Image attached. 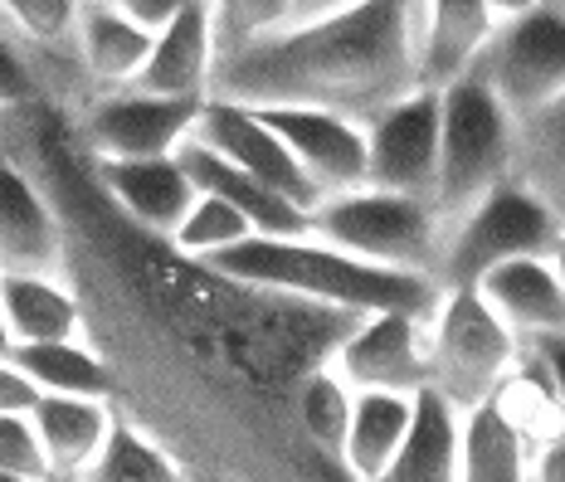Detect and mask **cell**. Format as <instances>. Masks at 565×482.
Masks as SVG:
<instances>
[{
	"instance_id": "16",
	"label": "cell",
	"mask_w": 565,
	"mask_h": 482,
	"mask_svg": "<svg viewBox=\"0 0 565 482\" xmlns=\"http://www.w3.org/2000/svg\"><path fill=\"white\" fill-rule=\"evenodd\" d=\"M492 308L512 336L561 332L565 326V278L561 258H502L468 283Z\"/></svg>"
},
{
	"instance_id": "33",
	"label": "cell",
	"mask_w": 565,
	"mask_h": 482,
	"mask_svg": "<svg viewBox=\"0 0 565 482\" xmlns=\"http://www.w3.org/2000/svg\"><path fill=\"white\" fill-rule=\"evenodd\" d=\"M103 6H113L117 15H127L132 25H141V30H151L157 34L167 20L175 15L181 6H191V0H103Z\"/></svg>"
},
{
	"instance_id": "27",
	"label": "cell",
	"mask_w": 565,
	"mask_h": 482,
	"mask_svg": "<svg viewBox=\"0 0 565 482\" xmlns=\"http://www.w3.org/2000/svg\"><path fill=\"white\" fill-rule=\"evenodd\" d=\"M347 419H351V385L332 371V356H327L322 366L308 371V381H302V390H298V425L317 453H327L341 463ZM341 473H347V468H341Z\"/></svg>"
},
{
	"instance_id": "37",
	"label": "cell",
	"mask_w": 565,
	"mask_h": 482,
	"mask_svg": "<svg viewBox=\"0 0 565 482\" xmlns=\"http://www.w3.org/2000/svg\"><path fill=\"white\" fill-rule=\"evenodd\" d=\"M337 6H347V0H298V20L322 15V10H337Z\"/></svg>"
},
{
	"instance_id": "34",
	"label": "cell",
	"mask_w": 565,
	"mask_h": 482,
	"mask_svg": "<svg viewBox=\"0 0 565 482\" xmlns=\"http://www.w3.org/2000/svg\"><path fill=\"white\" fill-rule=\"evenodd\" d=\"M526 482H565V439H541L526 458Z\"/></svg>"
},
{
	"instance_id": "29",
	"label": "cell",
	"mask_w": 565,
	"mask_h": 482,
	"mask_svg": "<svg viewBox=\"0 0 565 482\" xmlns=\"http://www.w3.org/2000/svg\"><path fill=\"white\" fill-rule=\"evenodd\" d=\"M244 234H254V229H249V219L230 205V200H220L210 191H195L191 210H185L181 225L167 234V244L175 254H185V258H205V254H220V249H230V244H239Z\"/></svg>"
},
{
	"instance_id": "18",
	"label": "cell",
	"mask_w": 565,
	"mask_h": 482,
	"mask_svg": "<svg viewBox=\"0 0 565 482\" xmlns=\"http://www.w3.org/2000/svg\"><path fill=\"white\" fill-rule=\"evenodd\" d=\"M0 322L10 332V346L84 336V312L68 278L44 268H0Z\"/></svg>"
},
{
	"instance_id": "12",
	"label": "cell",
	"mask_w": 565,
	"mask_h": 482,
	"mask_svg": "<svg viewBox=\"0 0 565 482\" xmlns=\"http://www.w3.org/2000/svg\"><path fill=\"white\" fill-rule=\"evenodd\" d=\"M288 147L298 171L317 185V195L366 185V127L356 117L322 108H254Z\"/></svg>"
},
{
	"instance_id": "35",
	"label": "cell",
	"mask_w": 565,
	"mask_h": 482,
	"mask_svg": "<svg viewBox=\"0 0 565 482\" xmlns=\"http://www.w3.org/2000/svg\"><path fill=\"white\" fill-rule=\"evenodd\" d=\"M34 395H40V390H34L25 375L10 366L6 356H0V409H30Z\"/></svg>"
},
{
	"instance_id": "10",
	"label": "cell",
	"mask_w": 565,
	"mask_h": 482,
	"mask_svg": "<svg viewBox=\"0 0 565 482\" xmlns=\"http://www.w3.org/2000/svg\"><path fill=\"white\" fill-rule=\"evenodd\" d=\"M366 185L434 195L439 171V88H409L366 117Z\"/></svg>"
},
{
	"instance_id": "31",
	"label": "cell",
	"mask_w": 565,
	"mask_h": 482,
	"mask_svg": "<svg viewBox=\"0 0 565 482\" xmlns=\"http://www.w3.org/2000/svg\"><path fill=\"white\" fill-rule=\"evenodd\" d=\"M44 98V84L34 74L30 54L20 50V40L0 25V113H25V108H40Z\"/></svg>"
},
{
	"instance_id": "22",
	"label": "cell",
	"mask_w": 565,
	"mask_h": 482,
	"mask_svg": "<svg viewBox=\"0 0 565 482\" xmlns=\"http://www.w3.org/2000/svg\"><path fill=\"white\" fill-rule=\"evenodd\" d=\"M151 50V30L132 25L127 15H117L103 0H84L74 25V58L88 74L93 88H127L137 78L141 58Z\"/></svg>"
},
{
	"instance_id": "7",
	"label": "cell",
	"mask_w": 565,
	"mask_h": 482,
	"mask_svg": "<svg viewBox=\"0 0 565 482\" xmlns=\"http://www.w3.org/2000/svg\"><path fill=\"white\" fill-rule=\"evenodd\" d=\"M473 74L516 122L541 108H556L565 93V34L556 6H532L522 15L498 20L492 40L473 58Z\"/></svg>"
},
{
	"instance_id": "32",
	"label": "cell",
	"mask_w": 565,
	"mask_h": 482,
	"mask_svg": "<svg viewBox=\"0 0 565 482\" xmlns=\"http://www.w3.org/2000/svg\"><path fill=\"white\" fill-rule=\"evenodd\" d=\"M0 468L6 473H25V478H50V463H44L25 409H0Z\"/></svg>"
},
{
	"instance_id": "28",
	"label": "cell",
	"mask_w": 565,
	"mask_h": 482,
	"mask_svg": "<svg viewBox=\"0 0 565 482\" xmlns=\"http://www.w3.org/2000/svg\"><path fill=\"white\" fill-rule=\"evenodd\" d=\"M205 20L215 58H230L258 40H268V34H278L282 25H292L298 0H205Z\"/></svg>"
},
{
	"instance_id": "40",
	"label": "cell",
	"mask_w": 565,
	"mask_h": 482,
	"mask_svg": "<svg viewBox=\"0 0 565 482\" xmlns=\"http://www.w3.org/2000/svg\"><path fill=\"white\" fill-rule=\"evenodd\" d=\"M0 127H6V113H0Z\"/></svg>"
},
{
	"instance_id": "38",
	"label": "cell",
	"mask_w": 565,
	"mask_h": 482,
	"mask_svg": "<svg viewBox=\"0 0 565 482\" xmlns=\"http://www.w3.org/2000/svg\"><path fill=\"white\" fill-rule=\"evenodd\" d=\"M0 482H50V478H25V473H6V468H0Z\"/></svg>"
},
{
	"instance_id": "39",
	"label": "cell",
	"mask_w": 565,
	"mask_h": 482,
	"mask_svg": "<svg viewBox=\"0 0 565 482\" xmlns=\"http://www.w3.org/2000/svg\"><path fill=\"white\" fill-rule=\"evenodd\" d=\"M10 351V332H6V322H0V356Z\"/></svg>"
},
{
	"instance_id": "3",
	"label": "cell",
	"mask_w": 565,
	"mask_h": 482,
	"mask_svg": "<svg viewBox=\"0 0 565 482\" xmlns=\"http://www.w3.org/2000/svg\"><path fill=\"white\" fill-rule=\"evenodd\" d=\"M308 234L361 264L424 274L439 283L444 219L424 195L381 191V185H351L332 191L308 210Z\"/></svg>"
},
{
	"instance_id": "8",
	"label": "cell",
	"mask_w": 565,
	"mask_h": 482,
	"mask_svg": "<svg viewBox=\"0 0 565 482\" xmlns=\"http://www.w3.org/2000/svg\"><path fill=\"white\" fill-rule=\"evenodd\" d=\"M205 98H161L141 88H103L78 117L88 161L167 157L191 137Z\"/></svg>"
},
{
	"instance_id": "2",
	"label": "cell",
	"mask_w": 565,
	"mask_h": 482,
	"mask_svg": "<svg viewBox=\"0 0 565 482\" xmlns=\"http://www.w3.org/2000/svg\"><path fill=\"white\" fill-rule=\"evenodd\" d=\"M205 268L282 298L317 302L347 317L366 312H429L439 298V283L424 274H399V268L361 264V258L332 249V244L302 234H244L239 244L200 258Z\"/></svg>"
},
{
	"instance_id": "13",
	"label": "cell",
	"mask_w": 565,
	"mask_h": 482,
	"mask_svg": "<svg viewBox=\"0 0 565 482\" xmlns=\"http://www.w3.org/2000/svg\"><path fill=\"white\" fill-rule=\"evenodd\" d=\"M93 167V185L117 205V215L132 219L147 234H167L181 225V215L191 210L195 185L185 175L181 157H127V161H88Z\"/></svg>"
},
{
	"instance_id": "9",
	"label": "cell",
	"mask_w": 565,
	"mask_h": 482,
	"mask_svg": "<svg viewBox=\"0 0 565 482\" xmlns=\"http://www.w3.org/2000/svg\"><path fill=\"white\" fill-rule=\"evenodd\" d=\"M429 312H366L332 346V371L351 390L419 395L429 385Z\"/></svg>"
},
{
	"instance_id": "21",
	"label": "cell",
	"mask_w": 565,
	"mask_h": 482,
	"mask_svg": "<svg viewBox=\"0 0 565 482\" xmlns=\"http://www.w3.org/2000/svg\"><path fill=\"white\" fill-rule=\"evenodd\" d=\"M532 443L492 399L454 415V468L458 482H526Z\"/></svg>"
},
{
	"instance_id": "11",
	"label": "cell",
	"mask_w": 565,
	"mask_h": 482,
	"mask_svg": "<svg viewBox=\"0 0 565 482\" xmlns=\"http://www.w3.org/2000/svg\"><path fill=\"white\" fill-rule=\"evenodd\" d=\"M191 137L200 147L215 151V157H225L230 167H239L244 175H254L258 185H268L274 195H282L288 205L312 210L317 200H322V195H317V185L298 171V161L288 157V147L274 137V127H268L254 108L205 98V108H200Z\"/></svg>"
},
{
	"instance_id": "6",
	"label": "cell",
	"mask_w": 565,
	"mask_h": 482,
	"mask_svg": "<svg viewBox=\"0 0 565 482\" xmlns=\"http://www.w3.org/2000/svg\"><path fill=\"white\" fill-rule=\"evenodd\" d=\"M429 385L454 409H473L498 395V385L516 366V336L492 317V308L473 288H439L429 317Z\"/></svg>"
},
{
	"instance_id": "1",
	"label": "cell",
	"mask_w": 565,
	"mask_h": 482,
	"mask_svg": "<svg viewBox=\"0 0 565 482\" xmlns=\"http://www.w3.org/2000/svg\"><path fill=\"white\" fill-rule=\"evenodd\" d=\"M419 0H347L215 58L205 98L239 108H322L366 122L415 84Z\"/></svg>"
},
{
	"instance_id": "36",
	"label": "cell",
	"mask_w": 565,
	"mask_h": 482,
	"mask_svg": "<svg viewBox=\"0 0 565 482\" xmlns=\"http://www.w3.org/2000/svg\"><path fill=\"white\" fill-rule=\"evenodd\" d=\"M488 6H492V15L498 20H508V15H522V10L541 6V0H488Z\"/></svg>"
},
{
	"instance_id": "23",
	"label": "cell",
	"mask_w": 565,
	"mask_h": 482,
	"mask_svg": "<svg viewBox=\"0 0 565 482\" xmlns=\"http://www.w3.org/2000/svg\"><path fill=\"white\" fill-rule=\"evenodd\" d=\"M415 419V395L391 390H351V419L341 439V468L351 482H371L399 453Z\"/></svg>"
},
{
	"instance_id": "19",
	"label": "cell",
	"mask_w": 565,
	"mask_h": 482,
	"mask_svg": "<svg viewBox=\"0 0 565 482\" xmlns=\"http://www.w3.org/2000/svg\"><path fill=\"white\" fill-rule=\"evenodd\" d=\"M175 157H181V167H185V175H191L195 191L230 200V205L249 219L254 234H302L308 229V210L288 205V200L274 195L268 185H258L254 175H244L239 167H230L225 157H215L210 147H200L195 137H185V142L175 147Z\"/></svg>"
},
{
	"instance_id": "14",
	"label": "cell",
	"mask_w": 565,
	"mask_h": 482,
	"mask_svg": "<svg viewBox=\"0 0 565 482\" xmlns=\"http://www.w3.org/2000/svg\"><path fill=\"white\" fill-rule=\"evenodd\" d=\"M0 268H64V219L50 191L0 147Z\"/></svg>"
},
{
	"instance_id": "4",
	"label": "cell",
	"mask_w": 565,
	"mask_h": 482,
	"mask_svg": "<svg viewBox=\"0 0 565 482\" xmlns=\"http://www.w3.org/2000/svg\"><path fill=\"white\" fill-rule=\"evenodd\" d=\"M516 157V117L492 98V88L468 68L439 88V171H434V215L444 229L512 175Z\"/></svg>"
},
{
	"instance_id": "15",
	"label": "cell",
	"mask_w": 565,
	"mask_h": 482,
	"mask_svg": "<svg viewBox=\"0 0 565 482\" xmlns=\"http://www.w3.org/2000/svg\"><path fill=\"white\" fill-rule=\"evenodd\" d=\"M498 30L488 0H419L415 10V84L444 88L473 68Z\"/></svg>"
},
{
	"instance_id": "41",
	"label": "cell",
	"mask_w": 565,
	"mask_h": 482,
	"mask_svg": "<svg viewBox=\"0 0 565 482\" xmlns=\"http://www.w3.org/2000/svg\"><path fill=\"white\" fill-rule=\"evenodd\" d=\"M58 482H74V478H58Z\"/></svg>"
},
{
	"instance_id": "20",
	"label": "cell",
	"mask_w": 565,
	"mask_h": 482,
	"mask_svg": "<svg viewBox=\"0 0 565 482\" xmlns=\"http://www.w3.org/2000/svg\"><path fill=\"white\" fill-rule=\"evenodd\" d=\"M40 453L50 463V478H78L84 463L98 453L103 433L113 425V405L108 399H84V395H34V405L25 409Z\"/></svg>"
},
{
	"instance_id": "25",
	"label": "cell",
	"mask_w": 565,
	"mask_h": 482,
	"mask_svg": "<svg viewBox=\"0 0 565 482\" xmlns=\"http://www.w3.org/2000/svg\"><path fill=\"white\" fill-rule=\"evenodd\" d=\"M371 482H458L454 468V409L434 390L415 395V419L399 453Z\"/></svg>"
},
{
	"instance_id": "26",
	"label": "cell",
	"mask_w": 565,
	"mask_h": 482,
	"mask_svg": "<svg viewBox=\"0 0 565 482\" xmlns=\"http://www.w3.org/2000/svg\"><path fill=\"white\" fill-rule=\"evenodd\" d=\"M74 482H191V478L181 473V463L151 433H141L132 419L113 415L98 453L88 458Z\"/></svg>"
},
{
	"instance_id": "24",
	"label": "cell",
	"mask_w": 565,
	"mask_h": 482,
	"mask_svg": "<svg viewBox=\"0 0 565 482\" xmlns=\"http://www.w3.org/2000/svg\"><path fill=\"white\" fill-rule=\"evenodd\" d=\"M6 361L15 366L40 395H84V399H108V371L93 356L84 336L68 341H15L6 351Z\"/></svg>"
},
{
	"instance_id": "17",
	"label": "cell",
	"mask_w": 565,
	"mask_h": 482,
	"mask_svg": "<svg viewBox=\"0 0 565 482\" xmlns=\"http://www.w3.org/2000/svg\"><path fill=\"white\" fill-rule=\"evenodd\" d=\"M210 68H215V44H210L205 0H191L151 34V50L127 88L161 93V98H205Z\"/></svg>"
},
{
	"instance_id": "5",
	"label": "cell",
	"mask_w": 565,
	"mask_h": 482,
	"mask_svg": "<svg viewBox=\"0 0 565 482\" xmlns=\"http://www.w3.org/2000/svg\"><path fill=\"white\" fill-rule=\"evenodd\" d=\"M561 205H551L546 195L508 175L444 229L439 288L473 283L482 268L502 264V258H561Z\"/></svg>"
},
{
	"instance_id": "30",
	"label": "cell",
	"mask_w": 565,
	"mask_h": 482,
	"mask_svg": "<svg viewBox=\"0 0 565 482\" xmlns=\"http://www.w3.org/2000/svg\"><path fill=\"white\" fill-rule=\"evenodd\" d=\"M84 0H0V25L44 54H74V25Z\"/></svg>"
}]
</instances>
